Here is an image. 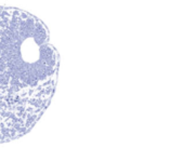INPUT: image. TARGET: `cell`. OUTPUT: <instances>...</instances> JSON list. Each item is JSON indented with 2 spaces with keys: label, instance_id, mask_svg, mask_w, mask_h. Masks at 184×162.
I'll use <instances>...</instances> for the list:
<instances>
[{
  "label": "cell",
  "instance_id": "cell-1",
  "mask_svg": "<svg viewBox=\"0 0 184 162\" xmlns=\"http://www.w3.org/2000/svg\"><path fill=\"white\" fill-rule=\"evenodd\" d=\"M60 57L44 23L0 5V144L30 131L55 93Z\"/></svg>",
  "mask_w": 184,
  "mask_h": 162
}]
</instances>
